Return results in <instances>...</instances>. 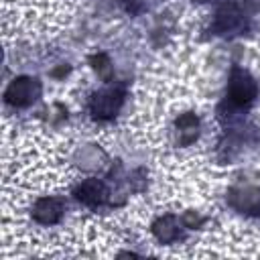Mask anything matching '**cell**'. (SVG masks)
Wrapping results in <instances>:
<instances>
[{
  "label": "cell",
  "instance_id": "obj_10",
  "mask_svg": "<svg viewBox=\"0 0 260 260\" xmlns=\"http://www.w3.org/2000/svg\"><path fill=\"white\" fill-rule=\"evenodd\" d=\"M91 63H95V65H93V69L98 71V75H100L102 79L110 81V77H112V65H110L108 55H104V53L93 55V57H91Z\"/></svg>",
  "mask_w": 260,
  "mask_h": 260
},
{
  "label": "cell",
  "instance_id": "obj_4",
  "mask_svg": "<svg viewBox=\"0 0 260 260\" xmlns=\"http://www.w3.org/2000/svg\"><path fill=\"white\" fill-rule=\"evenodd\" d=\"M39 95H41V81L37 77L20 75L8 83L4 91V102L12 108H28L30 104L37 102Z\"/></svg>",
  "mask_w": 260,
  "mask_h": 260
},
{
  "label": "cell",
  "instance_id": "obj_8",
  "mask_svg": "<svg viewBox=\"0 0 260 260\" xmlns=\"http://www.w3.org/2000/svg\"><path fill=\"white\" fill-rule=\"evenodd\" d=\"M181 223L175 215H162L158 217L154 223H152V234L156 236L158 242L162 244H171V242H177L181 238Z\"/></svg>",
  "mask_w": 260,
  "mask_h": 260
},
{
  "label": "cell",
  "instance_id": "obj_1",
  "mask_svg": "<svg viewBox=\"0 0 260 260\" xmlns=\"http://www.w3.org/2000/svg\"><path fill=\"white\" fill-rule=\"evenodd\" d=\"M258 98V83L256 79L242 67L234 65L228 77V87H225V98L221 104V110L230 120L236 118L238 114H242L244 110H248L254 100Z\"/></svg>",
  "mask_w": 260,
  "mask_h": 260
},
{
  "label": "cell",
  "instance_id": "obj_7",
  "mask_svg": "<svg viewBox=\"0 0 260 260\" xmlns=\"http://www.w3.org/2000/svg\"><path fill=\"white\" fill-rule=\"evenodd\" d=\"M228 201L240 213H260V189L258 187H240L232 189Z\"/></svg>",
  "mask_w": 260,
  "mask_h": 260
},
{
  "label": "cell",
  "instance_id": "obj_11",
  "mask_svg": "<svg viewBox=\"0 0 260 260\" xmlns=\"http://www.w3.org/2000/svg\"><path fill=\"white\" fill-rule=\"evenodd\" d=\"M199 2H205V0H199Z\"/></svg>",
  "mask_w": 260,
  "mask_h": 260
},
{
  "label": "cell",
  "instance_id": "obj_9",
  "mask_svg": "<svg viewBox=\"0 0 260 260\" xmlns=\"http://www.w3.org/2000/svg\"><path fill=\"white\" fill-rule=\"evenodd\" d=\"M175 134H177V142L181 146L191 144L199 134V118L195 114L179 116V120L175 122Z\"/></svg>",
  "mask_w": 260,
  "mask_h": 260
},
{
  "label": "cell",
  "instance_id": "obj_2",
  "mask_svg": "<svg viewBox=\"0 0 260 260\" xmlns=\"http://www.w3.org/2000/svg\"><path fill=\"white\" fill-rule=\"evenodd\" d=\"M124 98H126V89L120 87V85H110V87H104L100 91H95L91 98H89V114L93 120L98 122H106V120H112L122 104H124Z\"/></svg>",
  "mask_w": 260,
  "mask_h": 260
},
{
  "label": "cell",
  "instance_id": "obj_3",
  "mask_svg": "<svg viewBox=\"0 0 260 260\" xmlns=\"http://www.w3.org/2000/svg\"><path fill=\"white\" fill-rule=\"evenodd\" d=\"M246 22H248L246 10L240 4H236V2H223L215 10L213 22H211V32L213 35H221V37L242 35L246 30Z\"/></svg>",
  "mask_w": 260,
  "mask_h": 260
},
{
  "label": "cell",
  "instance_id": "obj_5",
  "mask_svg": "<svg viewBox=\"0 0 260 260\" xmlns=\"http://www.w3.org/2000/svg\"><path fill=\"white\" fill-rule=\"evenodd\" d=\"M73 195H75V199L79 201V203H83L85 207H100L106 199H108V189H106V185L100 181V179H85V181H81L77 187H75V191H73Z\"/></svg>",
  "mask_w": 260,
  "mask_h": 260
},
{
  "label": "cell",
  "instance_id": "obj_6",
  "mask_svg": "<svg viewBox=\"0 0 260 260\" xmlns=\"http://www.w3.org/2000/svg\"><path fill=\"white\" fill-rule=\"evenodd\" d=\"M65 213V203L59 197H43L35 203L32 207V217L35 221L43 225H53L57 223Z\"/></svg>",
  "mask_w": 260,
  "mask_h": 260
}]
</instances>
